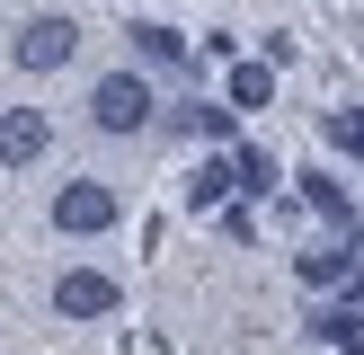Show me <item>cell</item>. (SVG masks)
<instances>
[{
  "label": "cell",
  "instance_id": "5b68a950",
  "mask_svg": "<svg viewBox=\"0 0 364 355\" xmlns=\"http://www.w3.org/2000/svg\"><path fill=\"white\" fill-rule=\"evenodd\" d=\"M45 142H53L45 106H9V116H0V169H27V160H45Z\"/></svg>",
  "mask_w": 364,
  "mask_h": 355
},
{
  "label": "cell",
  "instance_id": "277c9868",
  "mask_svg": "<svg viewBox=\"0 0 364 355\" xmlns=\"http://www.w3.org/2000/svg\"><path fill=\"white\" fill-rule=\"evenodd\" d=\"M116 302H124V284L98 275V266H71V275L53 284V311H63V320H107Z\"/></svg>",
  "mask_w": 364,
  "mask_h": 355
},
{
  "label": "cell",
  "instance_id": "30bf717a",
  "mask_svg": "<svg viewBox=\"0 0 364 355\" xmlns=\"http://www.w3.org/2000/svg\"><path fill=\"white\" fill-rule=\"evenodd\" d=\"M267 187H276V160L240 142V151H231V195H267Z\"/></svg>",
  "mask_w": 364,
  "mask_h": 355
},
{
  "label": "cell",
  "instance_id": "8992f818",
  "mask_svg": "<svg viewBox=\"0 0 364 355\" xmlns=\"http://www.w3.org/2000/svg\"><path fill=\"white\" fill-rule=\"evenodd\" d=\"M294 275H302V293H338V284H355V248H302Z\"/></svg>",
  "mask_w": 364,
  "mask_h": 355
},
{
  "label": "cell",
  "instance_id": "ba28073f",
  "mask_svg": "<svg viewBox=\"0 0 364 355\" xmlns=\"http://www.w3.org/2000/svg\"><path fill=\"white\" fill-rule=\"evenodd\" d=\"M169 133H196V142H223V133H240V116H231V106H169Z\"/></svg>",
  "mask_w": 364,
  "mask_h": 355
},
{
  "label": "cell",
  "instance_id": "9c48e42d",
  "mask_svg": "<svg viewBox=\"0 0 364 355\" xmlns=\"http://www.w3.org/2000/svg\"><path fill=\"white\" fill-rule=\"evenodd\" d=\"M187 204H231V160H196V169H187Z\"/></svg>",
  "mask_w": 364,
  "mask_h": 355
},
{
  "label": "cell",
  "instance_id": "4fadbf2b",
  "mask_svg": "<svg viewBox=\"0 0 364 355\" xmlns=\"http://www.w3.org/2000/svg\"><path fill=\"white\" fill-rule=\"evenodd\" d=\"M302 195H311V213H329V222H347V195H338V187H329L320 169H302Z\"/></svg>",
  "mask_w": 364,
  "mask_h": 355
},
{
  "label": "cell",
  "instance_id": "52a82bcc",
  "mask_svg": "<svg viewBox=\"0 0 364 355\" xmlns=\"http://www.w3.org/2000/svg\"><path fill=\"white\" fill-rule=\"evenodd\" d=\"M276 98V62H240V53H231V116H258V106Z\"/></svg>",
  "mask_w": 364,
  "mask_h": 355
},
{
  "label": "cell",
  "instance_id": "3957f363",
  "mask_svg": "<svg viewBox=\"0 0 364 355\" xmlns=\"http://www.w3.org/2000/svg\"><path fill=\"white\" fill-rule=\"evenodd\" d=\"M116 222V195L98 187V178H71L63 195H53V231H71V240H89V231Z\"/></svg>",
  "mask_w": 364,
  "mask_h": 355
},
{
  "label": "cell",
  "instance_id": "7c38bea8",
  "mask_svg": "<svg viewBox=\"0 0 364 355\" xmlns=\"http://www.w3.org/2000/svg\"><path fill=\"white\" fill-rule=\"evenodd\" d=\"M124 36H134V53H142V62H178V53H187V36L151 27V18H142V27H124Z\"/></svg>",
  "mask_w": 364,
  "mask_h": 355
},
{
  "label": "cell",
  "instance_id": "6da1fadb",
  "mask_svg": "<svg viewBox=\"0 0 364 355\" xmlns=\"http://www.w3.org/2000/svg\"><path fill=\"white\" fill-rule=\"evenodd\" d=\"M89 124H98V133H142V124H151V80H142V71H107V80L89 89Z\"/></svg>",
  "mask_w": 364,
  "mask_h": 355
},
{
  "label": "cell",
  "instance_id": "7a4b0ae2",
  "mask_svg": "<svg viewBox=\"0 0 364 355\" xmlns=\"http://www.w3.org/2000/svg\"><path fill=\"white\" fill-rule=\"evenodd\" d=\"M9 53H18V71H63L71 53H80V27H71V18H27Z\"/></svg>",
  "mask_w": 364,
  "mask_h": 355
},
{
  "label": "cell",
  "instance_id": "8fae6325",
  "mask_svg": "<svg viewBox=\"0 0 364 355\" xmlns=\"http://www.w3.org/2000/svg\"><path fill=\"white\" fill-rule=\"evenodd\" d=\"M311 337H329V346H355V337H364V311H355V302H329V311L311 320Z\"/></svg>",
  "mask_w": 364,
  "mask_h": 355
},
{
  "label": "cell",
  "instance_id": "5bb4252c",
  "mask_svg": "<svg viewBox=\"0 0 364 355\" xmlns=\"http://www.w3.org/2000/svg\"><path fill=\"white\" fill-rule=\"evenodd\" d=\"M329 133H338V142H347V151L364 160V106H338V116H329Z\"/></svg>",
  "mask_w": 364,
  "mask_h": 355
}]
</instances>
